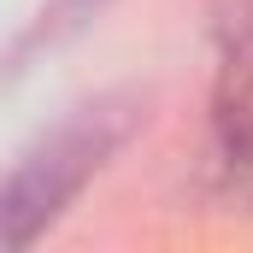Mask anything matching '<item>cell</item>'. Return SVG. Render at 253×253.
I'll use <instances>...</instances> for the list:
<instances>
[{"label": "cell", "instance_id": "7a4b0ae2", "mask_svg": "<svg viewBox=\"0 0 253 253\" xmlns=\"http://www.w3.org/2000/svg\"><path fill=\"white\" fill-rule=\"evenodd\" d=\"M206 194L253 218V0H212Z\"/></svg>", "mask_w": 253, "mask_h": 253}, {"label": "cell", "instance_id": "6da1fadb", "mask_svg": "<svg viewBox=\"0 0 253 253\" xmlns=\"http://www.w3.org/2000/svg\"><path fill=\"white\" fill-rule=\"evenodd\" d=\"M135 129V100L100 94L88 106H77L71 118L36 135L18 165L0 177V253L36 248L65 212L83 200V189L112 165V153Z\"/></svg>", "mask_w": 253, "mask_h": 253}, {"label": "cell", "instance_id": "3957f363", "mask_svg": "<svg viewBox=\"0 0 253 253\" xmlns=\"http://www.w3.org/2000/svg\"><path fill=\"white\" fill-rule=\"evenodd\" d=\"M106 12V0H47L42 12H36V24L12 42V53H6V65H0V83L6 77H18V71H30V59L42 53V47H59V42H71L83 24H94Z\"/></svg>", "mask_w": 253, "mask_h": 253}]
</instances>
